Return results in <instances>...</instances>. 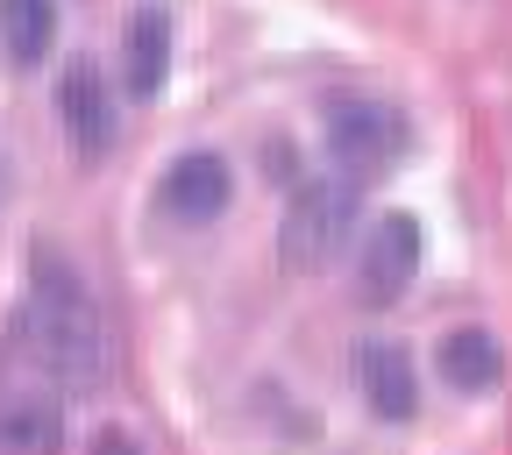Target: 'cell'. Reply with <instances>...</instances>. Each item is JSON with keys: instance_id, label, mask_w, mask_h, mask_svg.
<instances>
[{"instance_id": "1", "label": "cell", "mask_w": 512, "mask_h": 455, "mask_svg": "<svg viewBox=\"0 0 512 455\" xmlns=\"http://www.w3.org/2000/svg\"><path fill=\"white\" fill-rule=\"evenodd\" d=\"M15 335H22V349H29L57 384H93V377L107 370L100 306H93V292L79 285V271L57 264L50 249H36V264H29V299H22Z\"/></svg>"}, {"instance_id": "2", "label": "cell", "mask_w": 512, "mask_h": 455, "mask_svg": "<svg viewBox=\"0 0 512 455\" xmlns=\"http://www.w3.org/2000/svg\"><path fill=\"white\" fill-rule=\"evenodd\" d=\"M356 178H313L292 192V207H285V228H278V264L292 278H320V271H335V256L356 228Z\"/></svg>"}, {"instance_id": "3", "label": "cell", "mask_w": 512, "mask_h": 455, "mask_svg": "<svg viewBox=\"0 0 512 455\" xmlns=\"http://www.w3.org/2000/svg\"><path fill=\"white\" fill-rule=\"evenodd\" d=\"M399 150H406L399 107H384V100H335L328 107V157H335L342 178L370 185V178H384V164Z\"/></svg>"}, {"instance_id": "4", "label": "cell", "mask_w": 512, "mask_h": 455, "mask_svg": "<svg viewBox=\"0 0 512 455\" xmlns=\"http://www.w3.org/2000/svg\"><path fill=\"white\" fill-rule=\"evenodd\" d=\"M420 256H427V235H420L413 214L370 221V235H363V249H356V299H363L370 313L399 306V299L413 292V278H420Z\"/></svg>"}, {"instance_id": "5", "label": "cell", "mask_w": 512, "mask_h": 455, "mask_svg": "<svg viewBox=\"0 0 512 455\" xmlns=\"http://www.w3.org/2000/svg\"><path fill=\"white\" fill-rule=\"evenodd\" d=\"M114 86H107V72H100V57H72L57 72V128L72 136V150H79V164H100L107 150H114Z\"/></svg>"}, {"instance_id": "6", "label": "cell", "mask_w": 512, "mask_h": 455, "mask_svg": "<svg viewBox=\"0 0 512 455\" xmlns=\"http://www.w3.org/2000/svg\"><path fill=\"white\" fill-rule=\"evenodd\" d=\"M228 200H235V171H228L221 150H185V157H171V171H164V185H157V207H164L178 228L221 221Z\"/></svg>"}, {"instance_id": "7", "label": "cell", "mask_w": 512, "mask_h": 455, "mask_svg": "<svg viewBox=\"0 0 512 455\" xmlns=\"http://www.w3.org/2000/svg\"><path fill=\"white\" fill-rule=\"evenodd\" d=\"M356 392H363V406H370L384 427H406V420L420 413V363L406 356V342L370 335V342L356 349Z\"/></svg>"}, {"instance_id": "8", "label": "cell", "mask_w": 512, "mask_h": 455, "mask_svg": "<svg viewBox=\"0 0 512 455\" xmlns=\"http://www.w3.org/2000/svg\"><path fill=\"white\" fill-rule=\"evenodd\" d=\"M434 370H441L448 392L484 399V392H498V377H505V342L491 328H448L434 342Z\"/></svg>"}, {"instance_id": "9", "label": "cell", "mask_w": 512, "mask_h": 455, "mask_svg": "<svg viewBox=\"0 0 512 455\" xmlns=\"http://www.w3.org/2000/svg\"><path fill=\"white\" fill-rule=\"evenodd\" d=\"M121 79H128V100H157L164 93V79H171V15L164 8H136V15H128Z\"/></svg>"}, {"instance_id": "10", "label": "cell", "mask_w": 512, "mask_h": 455, "mask_svg": "<svg viewBox=\"0 0 512 455\" xmlns=\"http://www.w3.org/2000/svg\"><path fill=\"white\" fill-rule=\"evenodd\" d=\"M64 448V406L43 392L0 399V455H57Z\"/></svg>"}, {"instance_id": "11", "label": "cell", "mask_w": 512, "mask_h": 455, "mask_svg": "<svg viewBox=\"0 0 512 455\" xmlns=\"http://www.w3.org/2000/svg\"><path fill=\"white\" fill-rule=\"evenodd\" d=\"M50 36H57V0H0V57L15 72H36L50 57Z\"/></svg>"}, {"instance_id": "12", "label": "cell", "mask_w": 512, "mask_h": 455, "mask_svg": "<svg viewBox=\"0 0 512 455\" xmlns=\"http://www.w3.org/2000/svg\"><path fill=\"white\" fill-rule=\"evenodd\" d=\"M93 455H143V441L121 434V427H100V434H93Z\"/></svg>"}]
</instances>
